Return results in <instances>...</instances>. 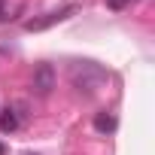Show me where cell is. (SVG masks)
Segmentation results:
<instances>
[{
	"instance_id": "8992f818",
	"label": "cell",
	"mask_w": 155,
	"mask_h": 155,
	"mask_svg": "<svg viewBox=\"0 0 155 155\" xmlns=\"http://www.w3.org/2000/svg\"><path fill=\"white\" fill-rule=\"evenodd\" d=\"M128 3H131V0H107V6H110V9H125Z\"/></svg>"
},
{
	"instance_id": "6da1fadb",
	"label": "cell",
	"mask_w": 155,
	"mask_h": 155,
	"mask_svg": "<svg viewBox=\"0 0 155 155\" xmlns=\"http://www.w3.org/2000/svg\"><path fill=\"white\" fill-rule=\"evenodd\" d=\"M70 79H73V85L79 88V91L91 94V91H97L107 82V70L97 67V64H91V61H82V64H76L70 70Z\"/></svg>"
},
{
	"instance_id": "ba28073f",
	"label": "cell",
	"mask_w": 155,
	"mask_h": 155,
	"mask_svg": "<svg viewBox=\"0 0 155 155\" xmlns=\"http://www.w3.org/2000/svg\"><path fill=\"white\" fill-rule=\"evenodd\" d=\"M0 155H6V146H3V143H0Z\"/></svg>"
},
{
	"instance_id": "7a4b0ae2",
	"label": "cell",
	"mask_w": 155,
	"mask_h": 155,
	"mask_svg": "<svg viewBox=\"0 0 155 155\" xmlns=\"http://www.w3.org/2000/svg\"><path fill=\"white\" fill-rule=\"evenodd\" d=\"M52 88H55V67H52V64H40V67L34 70V91H37L40 97H49Z\"/></svg>"
},
{
	"instance_id": "3957f363",
	"label": "cell",
	"mask_w": 155,
	"mask_h": 155,
	"mask_svg": "<svg viewBox=\"0 0 155 155\" xmlns=\"http://www.w3.org/2000/svg\"><path fill=\"white\" fill-rule=\"evenodd\" d=\"M67 15H73V6H67V9H61V12H49V15H43V18H31L25 28H28V31H46V28H52V25L64 21Z\"/></svg>"
},
{
	"instance_id": "5b68a950",
	"label": "cell",
	"mask_w": 155,
	"mask_h": 155,
	"mask_svg": "<svg viewBox=\"0 0 155 155\" xmlns=\"http://www.w3.org/2000/svg\"><path fill=\"white\" fill-rule=\"evenodd\" d=\"M15 128H18V116H15V110H3V116H0V131L9 134V131H15Z\"/></svg>"
},
{
	"instance_id": "277c9868",
	"label": "cell",
	"mask_w": 155,
	"mask_h": 155,
	"mask_svg": "<svg viewBox=\"0 0 155 155\" xmlns=\"http://www.w3.org/2000/svg\"><path fill=\"white\" fill-rule=\"evenodd\" d=\"M94 128H97L101 134H113V131L119 128V119H116L113 113H97V116H94Z\"/></svg>"
},
{
	"instance_id": "52a82bcc",
	"label": "cell",
	"mask_w": 155,
	"mask_h": 155,
	"mask_svg": "<svg viewBox=\"0 0 155 155\" xmlns=\"http://www.w3.org/2000/svg\"><path fill=\"white\" fill-rule=\"evenodd\" d=\"M0 18H6V15H3V0H0Z\"/></svg>"
}]
</instances>
